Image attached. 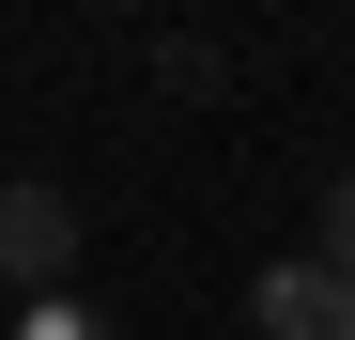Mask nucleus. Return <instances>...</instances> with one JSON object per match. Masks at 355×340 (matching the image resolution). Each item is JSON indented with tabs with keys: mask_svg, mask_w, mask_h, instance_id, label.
I'll use <instances>...</instances> for the list:
<instances>
[{
	"mask_svg": "<svg viewBox=\"0 0 355 340\" xmlns=\"http://www.w3.org/2000/svg\"><path fill=\"white\" fill-rule=\"evenodd\" d=\"M248 325H263V340H355V278L309 248V263H278L263 294H248Z\"/></svg>",
	"mask_w": 355,
	"mask_h": 340,
	"instance_id": "nucleus-1",
	"label": "nucleus"
},
{
	"mask_svg": "<svg viewBox=\"0 0 355 340\" xmlns=\"http://www.w3.org/2000/svg\"><path fill=\"white\" fill-rule=\"evenodd\" d=\"M62 263H78V201H62V186H0V278L46 294Z\"/></svg>",
	"mask_w": 355,
	"mask_h": 340,
	"instance_id": "nucleus-2",
	"label": "nucleus"
},
{
	"mask_svg": "<svg viewBox=\"0 0 355 340\" xmlns=\"http://www.w3.org/2000/svg\"><path fill=\"white\" fill-rule=\"evenodd\" d=\"M16 340H124V325H108V309H62V294H46V309H31Z\"/></svg>",
	"mask_w": 355,
	"mask_h": 340,
	"instance_id": "nucleus-3",
	"label": "nucleus"
},
{
	"mask_svg": "<svg viewBox=\"0 0 355 340\" xmlns=\"http://www.w3.org/2000/svg\"><path fill=\"white\" fill-rule=\"evenodd\" d=\"M324 263L355 278V170H340V201H324Z\"/></svg>",
	"mask_w": 355,
	"mask_h": 340,
	"instance_id": "nucleus-4",
	"label": "nucleus"
},
{
	"mask_svg": "<svg viewBox=\"0 0 355 340\" xmlns=\"http://www.w3.org/2000/svg\"><path fill=\"white\" fill-rule=\"evenodd\" d=\"M0 340H16V309H0Z\"/></svg>",
	"mask_w": 355,
	"mask_h": 340,
	"instance_id": "nucleus-5",
	"label": "nucleus"
}]
</instances>
